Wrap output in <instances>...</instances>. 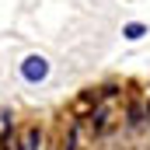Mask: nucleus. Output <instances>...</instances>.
Returning a JSON list of instances; mask_svg holds the SVG:
<instances>
[{
  "label": "nucleus",
  "mask_w": 150,
  "mask_h": 150,
  "mask_svg": "<svg viewBox=\"0 0 150 150\" xmlns=\"http://www.w3.org/2000/svg\"><path fill=\"white\" fill-rule=\"evenodd\" d=\"M122 35L129 38V42H140V38L147 35V25H140V21H133V25H126V28H122Z\"/></svg>",
  "instance_id": "3"
},
{
  "label": "nucleus",
  "mask_w": 150,
  "mask_h": 150,
  "mask_svg": "<svg viewBox=\"0 0 150 150\" xmlns=\"http://www.w3.org/2000/svg\"><path fill=\"white\" fill-rule=\"evenodd\" d=\"M119 94V87L115 84H108V87H101V101H108V98H115Z\"/></svg>",
  "instance_id": "8"
},
{
  "label": "nucleus",
  "mask_w": 150,
  "mask_h": 150,
  "mask_svg": "<svg viewBox=\"0 0 150 150\" xmlns=\"http://www.w3.org/2000/svg\"><path fill=\"white\" fill-rule=\"evenodd\" d=\"M25 150H38L42 147V133H38V126H32L28 133H25V143H21Z\"/></svg>",
  "instance_id": "4"
},
{
  "label": "nucleus",
  "mask_w": 150,
  "mask_h": 150,
  "mask_svg": "<svg viewBox=\"0 0 150 150\" xmlns=\"http://www.w3.org/2000/svg\"><path fill=\"white\" fill-rule=\"evenodd\" d=\"M143 119H147V112H143L140 105H129V126H133V129H136V126H140Z\"/></svg>",
  "instance_id": "5"
},
{
  "label": "nucleus",
  "mask_w": 150,
  "mask_h": 150,
  "mask_svg": "<svg viewBox=\"0 0 150 150\" xmlns=\"http://www.w3.org/2000/svg\"><path fill=\"white\" fill-rule=\"evenodd\" d=\"M21 77H25L28 84H42V80L49 77V59L38 56V52L25 56V63H21Z\"/></svg>",
  "instance_id": "1"
},
{
  "label": "nucleus",
  "mask_w": 150,
  "mask_h": 150,
  "mask_svg": "<svg viewBox=\"0 0 150 150\" xmlns=\"http://www.w3.org/2000/svg\"><path fill=\"white\" fill-rule=\"evenodd\" d=\"M77 133H80V126H70V133H67V140H63V150H77Z\"/></svg>",
  "instance_id": "6"
},
{
  "label": "nucleus",
  "mask_w": 150,
  "mask_h": 150,
  "mask_svg": "<svg viewBox=\"0 0 150 150\" xmlns=\"http://www.w3.org/2000/svg\"><path fill=\"white\" fill-rule=\"evenodd\" d=\"M87 126H91V133H94V136H101V133L108 129V108H105V105H98L94 112L87 115Z\"/></svg>",
  "instance_id": "2"
},
{
  "label": "nucleus",
  "mask_w": 150,
  "mask_h": 150,
  "mask_svg": "<svg viewBox=\"0 0 150 150\" xmlns=\"http://www.w3.org/2000/svg\"><path fill=\"white\" fill-rule=\"evenodd\" d=\"M0 150H18V147H14V140H11V133H7V129L0 133Z\"/></svg>",
  "instance_id": "7"
}]
</instances>
